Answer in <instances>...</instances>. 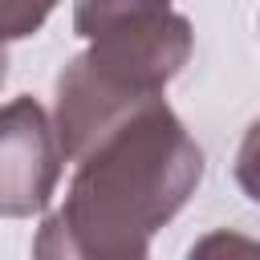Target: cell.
<instances>
[{
	"label": "cell",
	"instance_id": "obj_4",
	"mask_svg": "<svg viewBox=\"0 0 260 260\" xmlns=\"http://www.w3.org/2000/svg\"><path fill=\"white\" fill-rule=\"evenodd\" d=\"M53 8H57V0H0V41L32 37L49 20Z\"/></svg>",
	"mask_w": 260,
	"mask_h": 260
},
{
	"label": "cell",
	"instance_id": "obj_5",
	"mask_svg": "<svg viewBox=\"0 0 260 260\" xmlns=\"http://www.w3.org/2000/svg\"><path fill=\"white\" fill-rule=\"evenodd\" d=\"M4 77H8V53H4V41H0V85H4Z\"/></svg>",
	"mask_w": 260,
	"mask_h": 260
},
{
	"label": "cell",
	"instance_id": "obj_1",
	"mask_svg": "<svg viewBox=\"0 0 260 260\" xmlns=\"http://www.w3.org/2000/svg\"><path fill=\"white\" fill-rule=\"evenodd\" d=\"M69 162L65 203L32 240L45 260H142L203 179V150L167 98L130 110Z\"/></svg>",
	"mask_w": 260,
	"mask_h": 260
},
{
	"label": "cell",
	"instance_id": "obj_2",
	"mask_svg": "<svg viewBox=\"0 0 260 260\" xmlns=\"http://www.w3.org/2000/svg\"><path fill=\"white\" fill-rule=\"evenodd\" d=\"M73 32L89 49L57 73L53 130L65 162L130 110L162 98L195 49L191 20L171 0H77Z\"/></svg>",
	"mask_w": 260,
	"mask_h": 260
},
{
	"label": "cell",
	"instance_id": "obj_3",
	"mask_svg": "<svg viewBox=\"0 0 260 260\" xmlns=\"http://www.w3.org/2000/svg\"><path fill=\"white\" fill-rule=\"evenodd\" d=\"M61 142L37 98L0 106V215L28 219L49 207L61 183Z\"/></svg>",
	"mask_w": 260,
	"mask_h": 260
}]
</instances>
